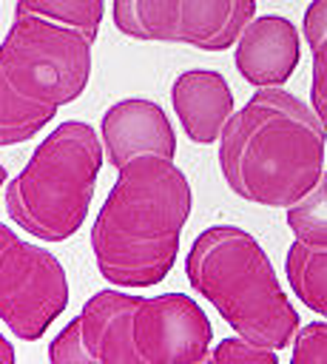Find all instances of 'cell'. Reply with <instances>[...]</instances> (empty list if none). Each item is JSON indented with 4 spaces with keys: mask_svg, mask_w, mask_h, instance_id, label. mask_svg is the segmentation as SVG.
<instances>
[{
    "mask_svg": "<svg viewBox=\"0 0 327 364\" xmlns=\"http://www.w3.org/2000/svg\"><path fill=\"white\" fill-rule=\"evenodd\" d=\"M139 296L122 290H100L80 310L82 341L97 364H142L131 341V316Z\"/></svg>",
    "mask_w": 327,
    "mask_h": 364,
    "instance_id": "12",
    "label": "cell"
},
{
    "mask_svg": "<svg viewBox=\"0 0 327 364\" xmlns=\"http://www.w3.org/2000/svg\"><path fill=\"white\" fill-rule=\"evenodd\" d=\"M111 17L131 40L225 51L256 17V0H114Z\"/></svg>",
    "mask_w": 327,
    "mask_h": 364,
    "instance_id": "6",
    "label": "cell"
},
{
    "mask_svg": "<svg viewBox=\"0 0 327 364\" xmlns=\"http://www.w3.org/2000/svg\"><path fill=\"white\" fill-rule=\"evenodd\" d=\"M0 364H17V355H14V347L11 341L0 333Z\"/></svg>",
    "mask_w": 327,
    "mask_h": 364,
    "instance_id": "21",
    "label": "cell"
},
{
    "mask_svg": "<svg viewBox=\"0 0 327 364\" xmlns=\"http://www.w3.org/2000/svg\"><path fill=\"white\" fill-rule=\"evenodd\" d=\"M68 304L60 259L0 222V318L20 341H37Z\"/></svg>",
    "mask_w": 327,
    "mask_h": 364,
    "instance_id": "7",
    "label": "cell"
},
{
    "mask_svg": "<svg viewBox=\"0 0 327 364\" xmlns=\"http://www.w3.org/2000/svg\"><path fill=\"white\" fill-rule=\"evenodd\" d=\"M313 51V80H310V100H313V111L318 114V119L327 128V34L307 43Z\"/></svg>",
    "mask_w": 327,
    "mask_h": 364,
    "instance_id": "19",
    "label": "cell"
},
{
    "mask_svg": "<svg viewBox=\"0 0 327 364\" xmlns=\"http://www.w3.org/2000/svg\"><path fill=\"white\" fill-rule=\"evenodd\" d=\"M290 364H327V321H310L299 327Z\"/></svg>",
    "mask_w": 327,
    "mask_h": 364,
    "instance_id": "18",
    "label": "cell"
},
{
    "mask_svg": "<svg viewBox=\"0 0 327 364\" xmlns=\"http://www.w3.org/2000/svg\"><path fill=\"white\" fill-rule=\"evenodd\" d=\"M48 361L51 364H97V358L91 355V350L82 341V327H80V316L71 318L48 344Z\"/></svg>",
    "mask_w": 327,
    "mask_h": 364,
    "instance_id": "17",
    "label": "cell"
},
{
    "mask_svg": "<svg viewBox=\"0 0 327 364\" xmlns=\"http://www.w3.org/2000/svg\"><path fill=\"white\" fill-rule=\"evenodd\" d=\"M287 228L293 230L296 242L327 247V171L321 179L296 202L287 208Z\"/></svg>",
    "mask_w": 327,
    "mask_h": 364,
    "instance_id": "15",
    "label": "cell"
},
{
    "mask_svg": "<svg viewBox=\"0 0 327 364\" xmlns=\"http://www.w3.org/2000/svg\"><path fill=\"white\" fill-rule=\"evenodd\" d=\"M14 11L63 23V26L77 28L85 37L97 40V31H100V23L105 14V0H17Z\"/></svg>",
    "mask_w": 327,
    "mask_h": 364,
    "instance_id": "14",
    "label": "cell"
},
{
    "mask_svg": "<svg viewBox=\"0 0 327 364\" xmlns=\"http://www.w3.org/2000/svg\"><path fill=\"white\" fill-rule=\"evenodd\" d=\"M284 273L296 299L327 321V247L293 242L284 256Z\"/></svg>",
    "mask_w": 327,
    "mask_h": 364,
    "instance_id": "13",
    "label": "cell"
},
{
    "mask_svg": "<svg viewBox=\"0 0 327 364\" xmlns=\"http://www.w3.org/2000/svg\"><path fill=\"white\" fill-rule=\"evenodd\" d=\"M102 159V136L88 122H60L6 185V213L40 242L71 239L91 208Z\"/></svg>",
    "mask_w": 327,
    "mask_h": 364,
    "instance_id": "5",
    "label": "cell"
},
{
    "mask_svg": "<svg viewBox=\"0 0 327 364\" xmlns=\"http://www.w3.org/2000/svg\"><path fill=\"white\" fill-rule=\"evenodd\" d=\"M193 193L165 156H134L119 168L94 225L91 250L102 279L117 287L159 284L179 250Z\"/></svg>",
    "mask_w": 327,
    "mask_h": 364,
    "instance_id": "1",
    "label": "cell"
},
{
    "mask_svg": "<svg viewBox=\"0 0 327 364\" xmlns=\"http://www.w3.org/2000/svg\"><path fill=\"white\" fill-rule=\"evenodd\" d=\"M196 364H279V358H276V350L250 344L242 336H236V338H222Z\"/></svg>",
    "mask_w": 327,
    "mask_h": 364,
    "instance_id": "16",
    "label": "cell"
},
{
    "mask_svg": "<svg viewBox=\"0 0 327 364\" xmlns=\"http://www.w3.org/2000/svg\"><path fill=\"white\" fill-rule=\"evenodd\" d=\"M102 148L108 156V165L117 171L128 165L134 156H176V136L171 128V119L154 100L131 97L114 102L100 122Z\"/></svg>",
    "mask_w": 327,
    "mask_h": 364,
    "instance_id": "9",
    "label": "cell"
},
{
    "mask_svg": "<svg viewBox=\"0 0 327 364\" xmlns=\"http://www.w3.org/2000/svg\"><path fill=\"white\" fill-rule=\"evenodd\" d=\"M6 176H9V173H6V165H3V162H0V188H3V185H6Z\"/></svg>",
    "mask_w": 327,
    "mask_h": 364,
    "instance_id": "22",
    "label": "cell"
},
{
    "mask_svg": "<svg viewBox=\"0 0 327 364\" xmlns=\"http://www.w3.org/2000/svg\"><path fill=\"white\" fill-rule=\"evenodd\" d=\"M301 31H304L307 43H313V40L327 34V0H313L307 6L304 20H301Z\"/></svg>",
    "mask_w": 327,
    "mask_h": 364,
    "instance_id": "20",
    "label": "cell"
},
{
    "mask_svg": "<svg viewBox=\"0 0 327 364\" xmlns=\"http://www.w3.org/2000/svg\"><path fill=\"white\" fill-rule=\"evenodd\" d=\"M94 40L63 23L17 14L0 43V145H20L91 80Z\"/></svg>",
    "mask_w": 327,
    "mask_h": 364,
    "instance_id": "3",
    "label": "cell"
},
{
    "mask_svg": "<svg viewBox=\"0 0 327 364\" xmlns=\"http://www.w3.org/2000/svg\"><path fill=\"white\" fill-rule=\"evenodd\" d=\"M131 341L142 364H196L210 350L213 327L185 293L139 296L131 316Z\"/></svg>",
    "mask_w": 327,
    "mask_h": 364,
    "instance_id": "8",
    "label": "cell"
},
{
    "mask_svg": "<svg viewBox=\"0 0 327 364\" xmlns=\"http://www.w3.org/2000/svg\"><path fill=\"white\" fill-rule=\"evenodd\" d=\"M301 60L299 28L282 14L253 17L236 40L233 63L245 82L256 88H282Z\"/></svg>",
    "mask_w": 327,
    "mask_h": 364,
    "instance_id": "10",
    "label": "cell"
},
{
    "mask_svg": "<svg viewBox=\"0 0 327 364\" xmlns=\"http://www.w3.org/2000/svg\"><path fill=\"white\" fill-rule=\"evenodd\" d=\"M171 105L191 142L210 145L233 117V91L219 71L191 68L171 85Z\"/></svg>",
    "mask_w": 327,
    "mask_h": 364,
    "instance_id": "11",
    "label": "cell"
},
{
    "mask_svg": "<svg viewBox=\"0 0 327 364\" xmlns=\"http://www.w3.org/2000/svg\"><path fill=\"white\" fill-rule=\"evenodd\" d=\"M191 287L250 344L284 350L299 333V313L282 290L262 245L236 225L205 228L188 256Z\"/></svg>",
    "mask_w": 327,
    "mask_h": 364,
    "instance_id": "4",
    "label": "cell"
},
{
    "mask_svg": "<svg viewBox=\"0 0 327 364\" xmlns=\"http://www.w3.org/2000/svg\"><path fill=\"white\" fill-rule=\"evenodd\" d=\"M324 148L327 128L307 102L259 88L219 136V171L239 199L290 208L321 179Z\"/></svg>",
    "mask_w": 327,
    "mask_h": 364,
    "instance_id": "2",
    "label": "cell"
}]
</instances>
